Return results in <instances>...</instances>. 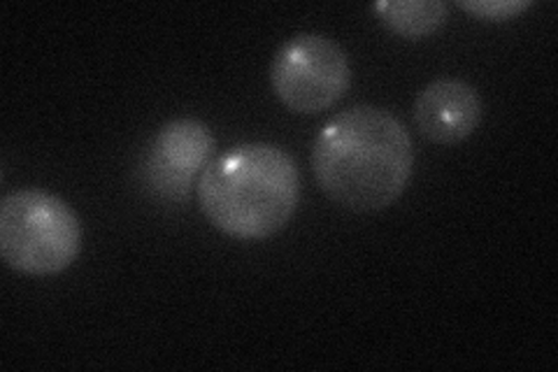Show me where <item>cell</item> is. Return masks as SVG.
Masks as SVG:
<instances>
[{"instance_id":"obj_1","label":"cell","mask_w":558,"mask_h":372,"mask_svg":"<svg viewBox=\"0 0 558 372\" xmlns=\"http://www.w3.org/2000/svg\"><path fill=\"white\" fill-rule=\"evenodd\" d=\"M310 158L326 196L352 212L387 209L403 196L414 170L405 123L373 105H356L330 119Z\"/></svg>"},{"instance_id":"obj_2","label":"cell","mask_w":558,"mask_h":372,"mask_svg":"<svg viewBox=\"0 0 558 372\" xmlns=\"http://www.w3.org/2000/svg\"><path fill=\"white\" fill-rule=\"evenodd\" d=\"M196 196L207 221L223 236L266 240L299 209L301 172L287 149L244 143L209 161Z\"/></svg>"},{"instance_id":"obj_3","label":"cell","mask_w":558,"mask_h":372,"mask_svg":"<svg viewBox=\"0 0 558 372\" xmlns=\"http://www.w3.org/2000/svg\"><path fill=\"white\" fill-rule=\"evenodd\" d=\"M82 240L77 212L54 193L22 189L0 201V254L16 273H63L77 261Z\"/></svg>"},{"instance_id":"obj_4","label":"cell","mask_w":558,"mask_h":372,"mask_svg":"<svg viewBox=\"0 0 558 372\" xmlns=\"http://www.w3.org/2000/svg\"><path fill=\"white\" fill-rule=\"evenodd\" d=\"M275 96L291 112H326L352 86L347 51L319 33H299L275 51L270 65Z\"/></svg>"},{"instance_id":"obj_5","label":"cell","mask_w":558,"mask_h":372,"mask_svg":"<svg viewBox=\"0 0 558 372\" xmlns=\"http://www.w3.org/2000/svg\"><path fill=\"white\" fill-rule=\"evenodd\" d=\"M215 135L201 119H172L154 135L147 158L145 180L149 189L170 203H184L196 177L213 161Z\"/></svg>"},{"instance_id":"obj_6","label":"cell","mask_w":558,"mask_h":372,"mask_svg":"<svg viewBox=\"0 0 558 372\" xmlns=\"http://www.w3.org/2000/svg\"><path fill=\"white\" fill-rule=\"evenodd\" d=\"M484 105L473 84L457 77L435 80L414 100L418 133L435 145H457L480 127Z\"/></svg>"},{"instance_id":"obj_7","label":"cell","mask_w":558,"mask_h":372,"mask_svg":"<svg viewBox=\"0 0 558 372\" xmlns=\"http://www.w3.org/2000/svg\"><path fill=\"white\" fill-rule=\"evenodd\" d=\"M373 10L384 28L408 40L428 38L449 16L442 0H384Z\"/></svg>"},{"instance_id":"obj_8","label":"cell","mask_w":558,"mask_h":372,"mask_svg":"<svg viewBox=\"0 0 558 372\" xmlns=\"http://www.w3.org/2000/svg\"><path fill=\"white\" fill-rule=\"evenodd\" d=\"M457 5L486 22H508L533 8V0H459Z\"/></svg>"}]
</instances>
